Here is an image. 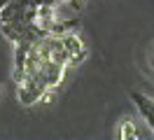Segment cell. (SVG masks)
Here are the masks:
<instances>
[{"label": "cell", "mask_w": 154, "mask_h": 140, "mask_svg": "<svg viewBox=\"0 0 154 140\" xmlns=\"http://www.w3.org/2000/svg\"><path fill=\"white\" fill-rule=\"evenodd\" d=\"M131 101L135 103L138 112L143 114V119L149 124V129H152V133H154V101L149 96H145L143 91H131Z\"/></svg>", "instance_id": "cell-2"}, {"label": "cell", "mask_w": 154, "mask_h": 140, "mask_svg": "<svg viewBox=\"0 0 154 140\" xmlns=\"http://www.w3.org/2000/svg\"><path fill=\"white\" fill-rule=\"evenodd\" d=\"M61 42L66 47V54H68V65H79L84 58L89 56L87 47L82 42V37L72 33V30H66V33H61Z\"/></svg>", "instance_id": "cell-1"}, {"label": "cell", "mask_w": 154, "mask_h": 140, "mask_svg": "<svg viewBox=\"0 0 154 140\" xmlns=\"http://www.w3.org/2000/svg\"><path fill=\"white\" fill-rule=\"evenodd\" d=\"M5 2H7V0H0V9H2V5H5Z\"/></svg>", "instance_id": "cell-4"}, {"label": "cell", "mask_w": 154, "mask_h": 140, "mask_svg": "<svg viewBox=\"0 0 154 140\" xmlns=\"http://www.w3.org/2000/svg\"><path fill=\"white\" fill-rule=\"evenodd\" d=\"M138 135V131L131 121H124V129H122V138H135Z\"/></svg>", "instance_id": "cell-3"}]
</instances>
